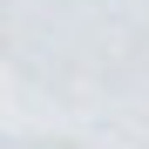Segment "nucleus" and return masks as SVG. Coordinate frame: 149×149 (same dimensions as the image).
I'll return each mask as SVG.
<instances>
[]
</instances>
